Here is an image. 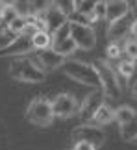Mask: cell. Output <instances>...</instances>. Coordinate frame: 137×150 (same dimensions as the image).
I'll use <instances>...</instances> for the list:
<instances>
[{"label": "cell", "instance_id": "20", "mask_svg": "<svg viewBox=\"0 0 137 150\" xmlns=\"http://www.w3.org/2000/svg\"><path fill=\"white\" fill-rule=\"evenodd\" d=\"M95 6H96V2H93V0H76L74 2V13L91 17L95 13Z\"/></svg>", "mask_w": 137, "mask_h": 150}, {"label": "cell", "instance_id": "19", "mask_svg": "<svg viewBox=\"0 0 137 150\" xmlns=\"http://www.w3.org/2000/svg\"><path fill=\"white\" fill-rule=\"evenodd\" d=\"M17 17H19V13H17L13 4H0V22L2 24H11Z\"/></svg>", "mask_w": 137, "mask_h": 150}, {"label": "cell", "instance_id": "27", "mask_svg": "<svg viewBox=\"0 0 137 150\" xmlns=\"http://www.w3.org/2000/svg\"><path fill=\"white\" fill-rule=\"evenodd\" d=\"M95 15L98 17V19H104L106 17V2H102V0H98L95 6Z\"/></svg>", "mask_w": 137, "mask_h": 150}, {"label": "cell", "instance_id": "31", "mask_svg": "<svg viewBox=\"0 0 137 150\" xmlns=\"http://www.w3.org/2000/svg\"><path fill=\"white\" fill-rule=\"evenodd\" d=\"M133 143H137V139H135V141H133Z\"/></svg>", "mask_w": 137, "mask_h": 150}, {"label": "cell", "instance_id": "14", "mask_svg": "<svg viewBox=\"0 0 137 150\" xmlns=\"http://www.w3.org/2000/svg\"><path fill=\"white\" fill-rule=\"evenodd\" d=\"M115 120V109H113L111 106H107V104H104L100 109H98V113L95 115V122L96 126H104V124H109Z\"/></svg>", "mask_w": 137, "mask_h": 150}, {"label": "cell", "instance_id": "22", "mask_svg": "<svg viewBox=\"0 0 137 150\" xmlns=\"http://www.w3.org/2000/svg\"><path fill=\"white\" fill-rule=\"evenodd\" d=\"M133 72H135V63L133 61H121L119 63V74L124 78H130V76H133Z\"/></svg>", "mask_w": 137, "mask_h": 150}, {"label": "cell", "instance_id": "9", "mask_svg": "<svg viewBox=\"0 0 137 150\" xmlns=\"http://www.w3.org/2000/svg\"><path fill=\"white\" fill-rule=\"evenodd\" d=\"M39 17H43L44 24H47V32L50 33V35H54L59 28H63L67 22H68V17L58 8V4H56V2L50 4V8L44 11L43 15H39Z\"/></svg>", "mask_w": 137, "mask_h": 150}, {"label": "cell", "instance_id": "16", "mask_svg": "<svg viewBox=\"0 0 137 150\" xmlns=\"http://www.w3.org/2000/svg\"><path fill=\"white\" fill-rule=\"evenodd\" d=\"M121 139L128 141V143H132V141L137 139V113H135V117L130 120L128 124L121 126Z\"/></svg>", "mask_w": 137, "mask_h": 150}, {"label": "cell", "instance_id": "21", "mask_svg": "<svg viewBox=\"0 0 137 150\" xmlns=\"http://www.w3.org/2000/svg\"><path fill=\"white\" fill-rule=\"evenodd\" d=\"M26 26H28V19H26V17H17L11 24H8V30H9V33H13V35H20L22 30H24Z\"/></svg>", "mask_w": 137, "mask_h": 150}, {"label": "cell", "instance_id": "10", "mask_svg": "<svg viewBox=\"0 0 137 150\" xmlns=\"http://www.w3.org/2000/svg\"><path fill=\"white\" fill-rule=\"evenodd\" d=\"M35 61L39 63V69H43L44 72H50V71H54V69H58V67H63L65 57L61 54H58L54 48H47V50H39L37 52Z\"/></svg>", "mask_w": 137, "mask_h": 150}, {"label": "cell", "instance_id": "2", "mask_svg": "<svg viewBox=\"0 0 137 150\" xmlns=\"http://www.w3.org/2000/svg\"><path fill=\"white\" fill-rule=\"evenodd\" d=\"M9 76L13 80H19V82L35 83V82H43L47 78V72L43 69H39V65L30 57H17L9 65Z\"/></svg>", "mask_w": 137, "mask_h": 150}, {"label": "cell", "instance_id": "13", "mask_svg": "<svg viewBox=\"0 0 137 150\" xmlns=\"http://www.w3.org/2000/svg\"><path fill=\"white\" fill-rule=\"evenodd\" d=\"M132 22L133 21H130L128 15H126L124 19L109 24V26H107V37H109V39H119V37L126 35V33L130 32V28H132Z\"/></svg>", "mask_w": 137, "mask_h": 150}, {"label": "cell", "instance_id": "17", "mask_svg": "<svg viewBox=\"0 0 137 150\" xmlns=\"http://www.w3.org/2000/svg\"><path fill=\"white\" fill-rule=\"evenodd\" d=\"M135 109L132 108V106H119L117 109H115V120L121 126H124V124H128L130 120H132L133 117H135Z\"/></svg>", "mask_w": 137, "mask_h": 150}, {"label": "cell", "instance_id": "30", "mask_svg": "<svg viewBox=\"0 0 137 150\" xmlns=\"http://www.w3.org/2000/svg\"><path fill=\"white\" fill-rule=\"evenodd\" d=\"M132 96H135V98H137V80H135L133 85H132Z\"/></svg>", "mask_w": 137, "mask_h": 150}, {"label": "cell", "instance_id": "1", "mask_svg": "<svg viewBox=\"0 0 137 150\" xmlns=\"http://www.w3.org/2000/svg\"><path fill=\"white\" fill-rule=\"evenodd\" d=\"M61 69H63V74H67L74 82L89 85L95 91H102V82H100V76L96 72L95 65L85 63V61H78V59H68L63 63Z\"/></svg>", "mask_w": 137, "mask_h": 150}, {"label": "cell", "instance_id": "18", "mask_svg": "<svg viewBox=\"0 0 137 150\" xmlns=\"http://www.w3.org/2000/svg\"><path fill=\"white\" fill-rule=\"evenodd\" d=\"M52 48L58 52V54H61L63 57L71 56V54H74V52L78 50L76 43H74L71 37H67V39H63V41H59V43H54V45H52Z\"/></svg>", "mask_w": 137, "mask_h": 150}, {"label": "cell", "instance_id": "3", "mask_svg": "<svg viewBox=\"0 0 137 150\" xmlns=\"http://www.w3.org/2000/svg\"><path fill=\"white\" fill-rule=\"evenodd\" d=\"M93 65H95L96 72H98V76H100L104 95L109 96V98H119V96L122 95V87H124V85L121 83L119 74L115 72V69H113L106 59H96Z\"/></svg>", "mask_w": 137, "mask_h": 150}, {"label": "cell", "instance_id": "8", "mask_svg": "<svg viewBox=\"0 0 137 150\" xmlns=\"http://www.w3.org/2000/svg\"><path fill=\"white\" fill-rule=\"evenodd\" d=\"M78 102L72 95L68 93H61L58 95L56 98L52 100V111H54V117H59V119H67V117H72L74 113H78Z\"/></svg>", "mask_w": 137, "mask_h": 150}, {"label": "cell", "instance_id": "15", "mask_svg": "<svg viewBox=\"0 0 137 150\" xmlns=\"http://www.w3.org/2000/svg\"><path fill=\"white\" fill-rule=\"evenodd\" d=\"M32 45L37 52L39 50H47V48H52V35L48 32H37L35 35L32 37Z\"/></svg>", "mask_w": 137, "mask_h": 150}, {"label": "cell", "instance_id": "28", "mask_svg": "<svg viewBox=\"0 0 137 150\" xmlns=\"http://www.w3.org/2000/svg\"><path fill=\"white\" fill-rule=\"evenodd\" d=\"M72 150H96L93 145H89V143H85V141H76V145H74Z\"/></svg>", "mask_w": 137, "mask_h": 150}, {"label": "cell", "instance_id": "24", "mask_svg": "<svg viewBox=\"0 0 137 150\" xmlns=\"http://www.w3.org/2000/svg\"><path fill=\"white\" fill-rule=\"evenodd\" d=\"M124 52L130 57V61H135L137 59V39H128L124 43Z\"/></svg>", "mask_w": 137, "mask_h": 150}, {"label": "cell", "instance_id": "5", "mask_svg": "<svg viewBox=\"0 0 137 150\" xmlns=\"http://www.w3.org/2000/svg\"><path fill=\"white\" fill-rule=\"evenodd\" d=\"M106 104V95L104 91H93L83 98V102L78 108V119L82 124H89L91 120H95V115L98 113V109Z\"/></svg>", "mask_w": 137, "mask_h": 150}, {"label": "cell", "instance_id": "11", "mask_svg": "<svg viewBox=\"0 0 137 150\" xmlns=\"http://www.w3.org/2000/svg\"><path fill=\"white\" fill-rule=\"evenodd\" d=\"M130 13V4L124 2V0H111V2H106V17L104 21H107V26L113 24V22L124 19Z\"/></svg>", "mask_w": 137, "mask_h": 150}, {"label": "cell", "instance_id": "4", "mask_svg": "<svg viewBox=\"0 0 137 150\" xmlns=\"http://www.w3.org/2000/svg\"><path fill=\"white\" fill-rule=\"evenodd\" d=\"M26 119L37 126H48L54 120V111H52V102L39 96L32 100L26 109Z\"/></svg>", "mask_w": 137, "mask_h": 150}, {"label": "cell", "instance_id": "12", "mask_svg": "<svg viewBox=\"0 0 137 150\" xmlns=\"http://www.w3.org/2000/svg\"><path fill=\"white\" fill-rule=\"evenodd\" d=\"M32 50H35L33 45H32V39L24 37V35H19L8 48L0 50V54L2 56H19V54H26V52H32Z\"/></svg>", "mask_w": 137, "mask_h": 150}, {"label": "cell", "instance_id": "6", "mask_svg": "<svg viewBox=\"0 0 137 150\" xmlns=\"http://www.w3.org/2000/svg\"><path fill=\"white\" fill-rule=\"evenodd\" d=\"M72 137L76 141H85L89 145H93L95 148H98L104 145L106 141V134L100 126L96 124H80L72 130Z\"/></svg>", "mask_w": 137, "mask_h": 150}, {"label": "cell", "instance_id": "26", "mask_svg": "<svg viewBox=\"0 0 137 150\" xmlns=\"http://www.w3.org/2000/svg\"><path fill=\"white\" fill-rule=\"evenodd\" d=\"M58 4V8L63 11V13L71 19V15L74 13V2H71V0H65V2H56Z\"/></svg>", "mask_w": 137, "mask_h": 150}, {"label": "cell", "instance_id": "23", "mask_svg": "<svg viewBox=\"0 0 137 150\" xmlns=\"http://www.w3.org/2000/svg\"><path fill=\"white\" fill-rule=\"evenodd\" d=\"M67 37H71V21H68L63 28H59V30L52 35V45H54V43L63 41V39H67Z\"/></svg>", "mask_w": 137, "mask_h": 150}, {"label": "cell", "instance_id": "25", "mask_svg": "<svg viewBox=\"0 0 137 150\" xmlns=\"http://www.w3.org/2000/svg\"><path fill=\"white\" fill-rule=\"evenodd\" d=\"M106 54H107V59H117V57L122 54V48L119 47L117 43H111V45H107Z\"/></svg>", "mask_w": 137, "mask_h": 150}, {"label": "cell", "instance_id": "7", "mask_svg": "<svg viewBox=\"0 0 137 150\" xmlns=\"http://www.w3.org/2000/svg\"><path fill=\"white\" fill-rule=\"evenodd\" d=\"M71 39L76 43L80 50H93V47L96 45L93 26L78 24V22H71Z\"/></svg>", "mask_w": 137, "mask_h": 150}, {"label": "cell", "instance_id": "29", "mask_svg": "<svg viewBox=\"0 0 137 150\" xmlns=\"http://www.w3.org/2000/svg\"><path fill=\"white\" fill-rule=\"evenodd\" d=\"M130 33L137 39V19H133V22H132V28H130Z\"/></svg>", "mask_w": 137, "mask_h": 150}]
</instances>
